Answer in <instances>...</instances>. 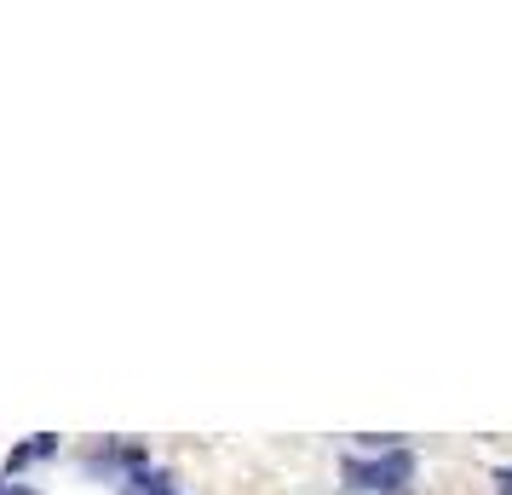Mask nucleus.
Instances as JSON below:
<instances>
[{"label":"nucleus","mask_w":512,"mask_h":495,"mask_svg":"<svg viewBox=\"0 0 512 495\" xmlns=\"http://www.w3.org/2000/svg\"><path fill=\"white\" fill-rule=\"evenodd\" d=\"M346 478L357 484V490H403V484L415 478V455H409V449H392V455H386V461H374V467L346 461Z\"/></svg>","instance_id":"obj_1"},{"label":"nucleus","mask_w":512,"mask_h":495,"mask_svg":"<svg viewBox=\"0 0 512 495\" xmlns=\"http://www.w3.org/2000/svg\"><path fill=\"white\" fill-rule=\"evenodd\" d=\"M495 484H501V490L512 495V467H501V472H495Z\"/></svg>","instance_id":"obj_2"},{"label":"nucleus","mask_w":512,"mask_h":495,"mask_svg":"<svg viewBox=\"0 0 512 495\" xmlns=\"http://www.w3.org/2000/svg\"><path fill=\"white\" fill-rule=\"evenodd\" d=\"M12 495H24V490H12Z\"/></svg>","instance_id":"obj_3"}]
</instances>
